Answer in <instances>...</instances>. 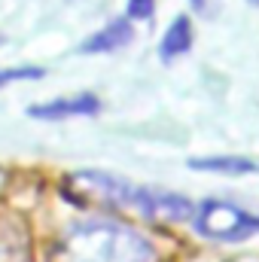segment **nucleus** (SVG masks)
<instances>
[{
    "mask_svg": "<svg viewBox=\"0 0 259 262\" xmlns=\"http://www.w3.org/2000/svg\"><path fill=\"white\" fill-rule=\"evenodd\" d=\"M43 67H0V89H6L9 82H21V79H40Z\"/></svg>",
    "mask_w": 259,
    "mask_h": 262,
    "instance_id": "obj_9",
    "label": "nucleus"
},
{
    "mask_svg": "<svg viewBox=\"0 0 259 262\" xmlns=\"http://www.w3.org/2000/svg\"><path fill=\"white\" fill-rule=\"evenodd\" d=\"M189 168L207 174H226V177H244L259 171V165L247 156H204V159H192Z\"/></svg>",
    "mask_w": 259,
    "mask_h": 262,
    "instance_id": "obj_7",
    "label": "nucleus"
},
{
    "mask_svg": "<svg viewBox=\"0 0 259 262\" xmlns=\"http://www.w3.org/2000/svg\"><path fill=\"white\" fill-rule=\"evenodd\" d=\"M156 12V0H128V21H149Z\"/></svg>",
    "mask_w": 259,
    "mask_h": 262,
    "instance_id": "obj_10",
    "label": "nucleus"
},
{
    "mask_svg": "<svg viewBox=\"0 0 259 262\" xmlns=\"http://www.w3.org/2000/svg\"><path fill=\"white\" fill-rule=\"evenodd\" d=\"M55 262H156L153 244L128 226L95 216L64 232Z\"/></svg>",
    "mask_w": 259,
    "mask_h": 262,
    "instance_id": "obj_2",
    "label": "nucleus"
},
{
    "mask_svg": "<svg viewBox=\"0 0 259 262\" xmlns=\"http://www.w3.org/2000/svg\"><path fill=\"white\" fill-rule=\"evenodd\" d=\"M195 43V31H192V21L189 15H177L168 31L162 34V43H159V58L168 64V61H177L180 55H186Z\"/></svg>",
    "mask_w": 259,
    "mask_h": 262,
    "instance_id": "obj_6",
    "label": "nucleus"
},
{
    "mask_svg": "<svg viewBox=\"0 0 259 262\" xmlns=\"http://www.w3.org/2000/svg\"><path fill=\"white\" fill-rule=\"evenodd\" d=\"M98 110H101V98L92 92H79V95L34 104V107H28V116L40 119V122H64V119H79V116H95Z\"/></svg>",
    "mask_w": 259,
    "mask_h": 262,
    "instance_id": "obj_4",
    "label": "nucleus"
},
{
    "mask_svg": "<svg viewBox=\"0 0 259 262\" xmlns=\"http://www.w3.org/2000/svg\"><path fill=\"white\" fill-rule=\"evenodd\" d=\"M0 262H28L25 232L3 213H0Z\"/></svg>",
    "mask_w": 259,
    "mask_h": 262,
    "instance_id": "obj_8",
    "label": "nucleus"
},
{
    "mask_svg": "<svg viewBox=\"0 0 259 262\" xmlns=\"http://www.w3.org/2000/svg\"><path fill=\"white\" fill-rule=\"evenodd\" d=\"M192 229L217 244H241L259 235V213L226 198H204L192 210Z\"/></svg>",
    "mask_w": 259,
    "mask_h": 262,
    "instance_id": "obj_3",
    "label": "nucleus"
},
{
    "mask_svg": "<svg viewBox=\"0 0 259 262\" xmlns=\"http://www.w3.org/2000/svg\"><path fill=\"white\" fill-rule=\"evenodd\" d=\"M189 6H192L195 15H201V18H213V15L223 9V0H189Z\"/></svg>",
    "mask_w": 259,
    "mask_h": 262,
    "instance_id": "obj_11",
    "label": "nucleus"
},
{
    "mask_svg": "<svg viewBox=\"0 0 259 262\" xmlns=\"http://www.w3.org/2000/svg\"><path fill=\"white\" fill-rule=\"evenodd\" d=\"M134 40V28L128 18H113L110 25H104L101 31H95L79 49L85 55H107V52H119L122 46H128Z\"/></svg>",
    "mask_w": 259,
    "mask_h": 262,
    "instance_id": "obj_5",
    "label": "nucleus"
},
{
    "mask_svg": "<svg viewBox=\"0 0 259 262\" xmlns=\"http://www.w3.org/2000/svg\"><path fill=\"white\" fill-rule=\"evenodd\" d=\"M3 43H6V40H3V34H0V46H3Z\"/></svg>",
    "mask_w": 259,
    "mask_h": 262,
    "instance_id": "obj_12",
    "label": "nucleus"
},
{
    "mask_svg": "<svg viewBox=\"0 0 259 262\" xmlns=\"http://www.w3.org/2000/svg\"><path fill=\"white\" fill-rule=\"evenodd\" d=\"M61 195L76 207H113V210H134L146 220L162 223H186L192 220L195 204L180 192L137 186L125 177L107 171H76L64 177Z\"/></svg>",
    "mask_w": 259,
    "mask_h": 262,
    "instance_id": "obj_1",
    "label": "nucleus"
},
{
    "mask_svg": "<svg viewBox=\"0 0 259 262\" xmlns=\"http://www.w3.org/2000/svg\"><path fill=\"white\" fill-rule=\"evenodd\" d=\"M250 3H256V6H259V0H250Z\"/></svg>",
    "mask_w": 259,
    "mask_h": 262,
    "instance_id": "obj_13",
    "label": "nucleus"
}]
</instances>
